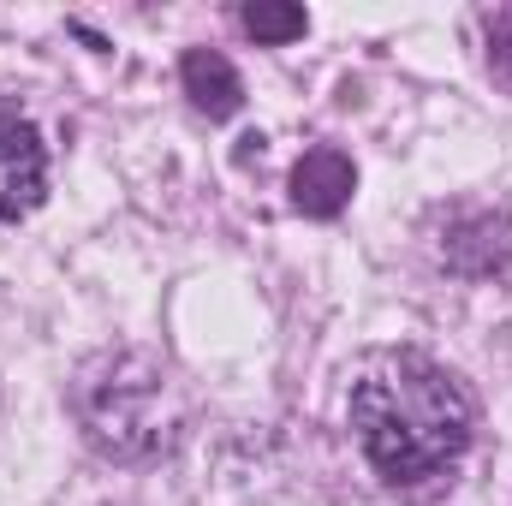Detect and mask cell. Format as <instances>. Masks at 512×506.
Wrapping results in <instances>:
<instances>
[{
    "label": "cell",
    "instance_id": "3",
    "mask_svg": "<svg viewBox=\"0 0 512 506\" xmlns=\"http://www.w3.org/2000/svg\"><path fill=\"white\" fill-rule=\"evenodd\" d=\"M48 191V149L42 131L30 126L18 108L0 102V221H18L42 203Z\"/></svg>",
    "mask_w": 512,
    "mask_h": 506
},
{
    "label": "cell",
    "instance_id": "2",
    "mask_svg": "<svg viewBox=\"0 0 512 506\" xmlns=\"http://www.w3.org/2000/svg\"><path fill=\"white\" fill-rule=\"evenodd\" d=\"M72 411L84 423V441L108 459H149L173 447L179 435V393L161 364L137 352H108L78 370Z\"/></svg>",
    "mask_w": 512,
    "mask_h": 506
},
{
    "label": "cell",
    "instance_id": "5",
    "mask_svg": "<svg viewBox=\"0 0 512 506\" xmlns=\"http://www.w3.org/2000/svg\"><path fill=\"white\" fill-rule=\"evenodd\" d=\"M352 185H358V173H352V161H346L340 149H310V155L292 167V203H298L304 215H316V221L340 215V209L352 203Z\"/></svg>",
    "mask_w": 512,
    "mask_h": 506
},
{
    "label": "cell",
    "instance_id": "1",
    "mask_svg": "<svg viewBox=\"0 0 512 506\" xmlns=\"http://www.w3.org/2000/svg\"><path fill=\"white\" fill-rule=\"evenodd\" d=\"M352 429L364 441V459L387 483L417 489L447 477L471 447V393L441 364L417 352H387L352 387Z\"/></svg>",
    "mask_w": 512,
    "mask_h": 506
},
{
    "label": "cell",
    "instance_id": "8",
    "mask_svg": "<svg viewBox=\"0 0 512 506\" xmlns=\"http://www.w3.org/2000/svg\"><path fill=\"white\" fill-rule=\"evenodd\" d=\"M483 36H489V66L512 84V6H495L483 18Z\"/></svg>",
    "mask_w": 512,
    "mask_h": 506
},
{
    "label": "cell",
    "instance_id": "4",
    "mask_svg": "<svg viewBox=\"0 0 512 506\" xmlns=\"http://www.w3.org/2000/svg\"><path fill=\"white\" fill-rule=\"evenodd\" d=\"M512 256V221L495 209H459L441 233V262L459 274H495Z\"/></svg>",
    "mask_w": 512,
    "mask_h": 506
},
{
    "label": "cell",
    "instance_id": "7",
    "mask_svg": "<svg viewBox=\"0 0 512 506\" xmlns=\"http://www.w3.org/2000/svg\"><path fill=\"white\" fill-rule=\"evenodd\" d=\"M239 24L251 30L256 42H292V36H304L310 30V18H304V6H280V0H256L239 12Z\"/></svg>",
    "mask_w": 512,
    "mask_h": 506
},
{
    "label": "cell",
    "instance_id": "6",
    "mask_svg": "<svg viewBox=\"0 0 512 506\" xmlns=\"http://www.w3.org/2000/svg\"><path fill=\"white\" fill-rule=\"evenodd\" d=\"M179 78H185L191 108H197V114H209V120H233V114H239V102H245L239 72H233V66H227V54H215V48H191V54L179 60Z\"/></svg>",
    "mask_w": 512,
    "mask_h": 506
}]
</instances>
